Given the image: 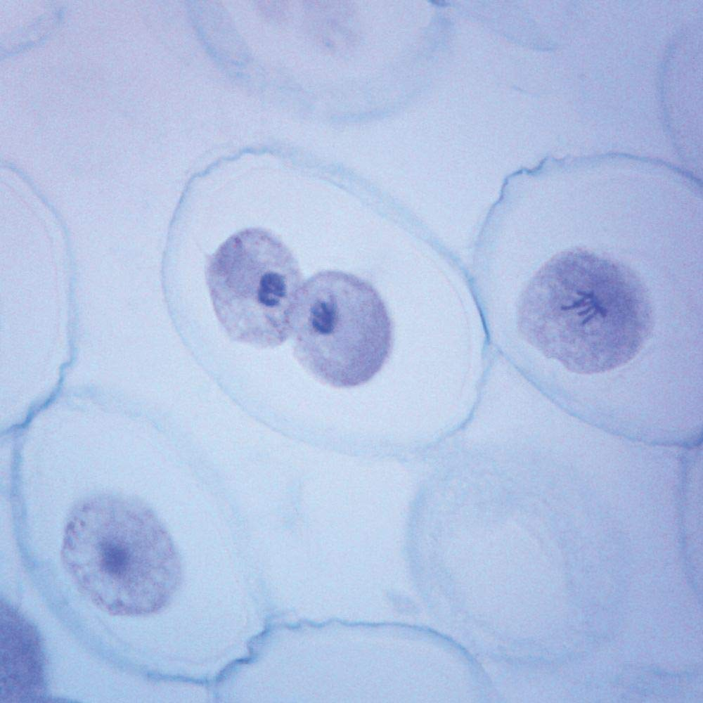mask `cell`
I'll return each instance as SVG.
<instances>
[{
	"instance_id": "obj_2",
	"label": "cell",
	"mask_w": 703,
	"mask_h": 703,
	"mask_svg": "<svg viewBox=\"0 0 703 703\" xmlns=\"http://www.w3.org/2000/svg\"><path fill=\"white\" fill-rule=\"evenodd\" d=\"M291 334L302 367L337 388L370 380L388 359L393 339L390 316L375 288L336 271L319 272L302 283Z\"/></svg>"
},
{
	"instance_id": "obj_3",
	"label": "cell",
	"mask_w": 703,
	"mask_h": 703,
	"mask_svg": "<svg viewBox=\"0 0 703 703\" xmlns=\"http://www.w3.org/2000/svg\"><path fill=\"white\" fill-rule=\"evenodd\" d=\"M207 281L217 315L233 338L272 347L291 335L302 276L271 234L248 229L232 236L212 257Z\"/></svg>"
},
{
	"instance_id": "obj_1",
	"label": "cell",
	"mask_w": 703,
	"mask_h": 703,
	"mask_svg": "<svg viewBox=\"0 0 703 703\" xmlns=\"http://www.w3.org/2000/svg\"><path fill=\"white\" fill-rule=\"evenodd\" d=\"M531 291L533 340L571 372L623 366L652 334L653 309L643 285L608 262L561 257L542 270Z\"/></svg>"
}]
</instances>
